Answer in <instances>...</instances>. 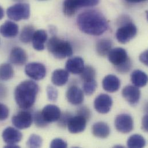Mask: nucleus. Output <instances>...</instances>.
<instances>
[{"label":"nucleus","mask_w":148,"mask_h":148,"mask_svg":"<svg viewBox=\"0 0 148 148\" xmlns=\"http://www.w3.org/2000/svg\"><path fill=\"white\" fill-rule=\"evenodd\" d=\"M79 29L84 33L93 36H100L108 28L105 16L96 10H88L80 13L77 18Z\"/></svg>","instance_id":"f257e3e1"},{"label":"nucleus","mask_w":148,"mask_h":148,"mask_svg":"<svg viewBox=\"0 0 148 148\" xmlns=\"http://www.w3.org/2000/svg\"><path fill=\"white\" fill-rule=\"evenodd\" d=\"M39 90L38 85L34 81L26 80L21 82L14 90V99L18 106L24 110L32 107Z\"/></svg>","instance_id":"f03ea898"},{"label":"nucleus","mask_w":148,"mask_h":148,"mask_svg":"<svg viewBox=\"0 0 148 148\" xmlns=\"http://www.w3.org/2000/svg\"><path fill=\"white\" fill-rule=\"evenodd\" d=\"M47 49L49 52L57 59H64L73 55V49L71 44L57 36H53L49 39Z\"/></svg>","instance_id":"7ed1b4c3"},{"label":"nucleus","mask_w":148,"mask_h":148,"mask_svg":"<svg viewBox=\"0 0 148 148\" xmlns=\"http://www.w3.org/2000/svg\"><path fill=\"white\" fill-rule=\"evenodd\" d=\"M99 2L100 0H64L63 12L66 16L71 17L80 8L95 6Z\"/></svg>","instance_id":"20e7f679"},{"label":"nucleus","mask_w":148,"mask_h":148,"mask_svg":"<svg viewBox=\"0 0 148 148\" xmlns=\"http://www.w3.org/2000/svg\"><path fill=\"white\" fill-rule=\"evenodd\" d=\"M137 34V28L130 21L121 25L116 31V37L119 43L126 44L132 40Z\"/></svg>","instance_id":"39448f33"},{"label":"nucleus","mask_w":148,"mask_h":148,"mask_svg":"<svg viewBox=\"0 0 148 148\" xmlns=\"http://www.w3.org/2000/svg\"><path fill=\"white\" fill-rule=\"evenodd\" d=\"M6 14L10 19L14 21L27 20L30 16V7L27 3H18L9 7Z\"/></svg>","instance_id":"423d86ee"},{"label":"nucleus","mask_w":148,"mask_h":148,"mask_svg":"<svg viewBox=\"0 0 148 148\" xmlns=\"http://www.w3.org/2000/svg\"><path fill=\"white\" fill-rule=\"evenodd\" d=\"M115 126L116 129L121 133H129L134 129L133 118L129 114H120L115 119Z\"/></svg>","instance_id":"0eeeda50"},{"label":"nucleus","mask_w":148,"mask_h":148,"mask_svg":"<svg viewBox=\"0 0 148 148\" xmlns=\"http://www.w3.org/2000/svg\"><path fill=\"white\" fill-rule=\"evenodd\" d=\"M33 116L32 114L27 111H21L12 117L13 125L18 129H26L32 124Z\"/></svg>","instance_id":"6e6552de"},{"label":"nucleus","mask_w":148,"mask_h":148,"mask_svg":"<svg viewBox=\"0 0 148 148\" xmlns=\"http://www.w3.org/2000/svg\"><path fill=\"white\" fill-rule=\"evenodd\" d=\"M25 73L28 77L32 79L39 81L45 77L46 75V68L41 63L31 62L25 66Z\"/></svg>","instance_id":"1a4fd4ad"},{"label":"nucleus","mask_w":148,"mask_h":148,"mask_svg":"<svg viewBox=\"0 0 148 148\" xmlns=\"http://www.w3.org/2000/svg\"><path fill=\"white\" fill-rule=\"evenodd\" d=\"M112 99L107 94H100L94 101V107L99 113L105 114L110 112L112 106Z\"/></svg>","instance_id":"9d476101"},{"label":"nucleus","mask_w":148,"mask_h":148,"mask_svg":"<svg viewBox=\"0 0 148 148\" xmlns=\"http://www.w3.org/2000/svg\"><path fill=\"white\" fill-rule=\"evenodd\" d=\"M108 56L109 61L114 65L115 67L122 65L130 59L126 51L121 47L111 49Z\"/></svg>","instance_id":"9b49d317"},{"label":"nucleus","mask_w":148,"mask_h":148,"mask_svg":"<svg viewBox=\"0 0 148 148\" xmlns=\"http://www.w3.org/2000/svg\"><path fill=\"white\" fill-rule=\"evenodd\" d=\"M40 112L43 119L48 124L58 121L61 115L60 108L53 104L46 106Z\"/></svg>","instance_id":"f8f14e48"},{"label":"nucleus","mask_w":148,"mask_h":148,"mask_svg":"<svg viewBox=\"0 0 148 148\" xmlns=\"http://www.w3.org/2000/svg\"><path fill=\"white\" fill-rule=\"evenodd\" d=\"M87 121L86 119L81 115L72 116L67 124L69 132L73 134H78L84 132L86 128Z\"/></svg>","instance_id":"ddd939ff"},{"label":"nucleus","mask_w":148,"mask_h":148,"mask_svg":"<svg viewBox=\"0 0 148 148\" xmlns=\"http://www.w3.org/2000/svg\"><path fill=\"white\" fill-rule=\"evenodd\" d=\"M122 92L124 99L131 106H134L138 103L141 97V91L138 88L128 85L123 89Z\"/></svg>","instance_id":"4468645a"},{"label":"nucleus","mask_w":148,"mask_h":148,"mask_svg":"<svg viewBox=\"0 0 148 148\" xmlns=\"http://www.w3.org/2000/svg\"><path fill=\"white\" fill-rule=\"evenodd\" d=\"M22 137L21 133L12 127H6L2 134V139L6 144H16L21 140Z\"/></svg>","instance_id":"2eb2a0df"},{"label":"nucleus","mask_w":148,"mask_h":148,"mask_svg":"<svg viewBox=\"0 0 148 148\" xmlns=\"http://www.w3.org/2000/svg\"><path fill=\"white\" fill-rule=\"evenodd\" d=\"M9 61L14 65L22 66L27 61V55L23 49L16 47L12 50L9 56Z\"/></svg>","instance_id":"dca6fc26"},{"label":"nucleus","mask_w":148,"mask_h":148,"mask_svg":"<svg viewBox=\"0 0 148 148\" xmlns=\"http://www.w3.org/2000/svg\"><path fill=\"white\" fill-rule=\"evenodd\" d=\"M102 85L106 91L110 93H114L119 89L121 81L116 75L109 74L104 78L102 81Z\"/></svg>","instance_id":"f3484780"},{"label":"nucleus","mask_w":148,"mask_h":148,"mask_svg":"<svg viewBox=\"0 0 148 148\" xmlns=\"http://www.w3.org/2000/svg\"><path fill=\"white\" fill-rule=\"evenodd\" d=\"M68 101L73 105L81 104L84 99L82 90L77 86H71L66 92Z\"/></svg>","instance_id":"a211bd4d"},{"label":"nucleus","mask_w":148,"mask_h":148,"mask_svg":"<svg viewBox=\"0 0 148 148\" xmlns=\"http://www.w3.org/2000/svg\"><path fill=\"white\" fill-rule=\"evenodd\" d=\"M47 40V34L43 29H39L34 32L32 43L33 47L36 51H42L45 48V43Z\"/></svg>","instance_id":"6ab92c4d"},{"label":"nucleus","mask_w":148,"mask_h":148,"mask_svg":"<svg viewBox=\"0 0 148 148\" xmlns=\"http://www.w3.org/2000/svg\"><path fill=\"white\" fill-rule=\"evenodd\" d=\"M18 33V26L11 21H6L0 26V34L5 38H13Z\"/></svg>","instance_id":"aec40b11"},{"label":"nucleus","mask_w":148,"mask_h":148,"mask_svg":"<svg viewBox=\"0 0 148 148\" xmlns=\"http://www.w3.org/2000/svg\"><path fill=\"white\" fill-rule=\"evenodd\" d=\"M84 67L83 59L78 57L68 60L66 63V71L72 74H80L82 72Z\"/></svg>","instance_id":"412c9836"},{"label":"nucleus","mask_w":148,"mask_h":148,"mask_svg":"<svg viewBox=\"0 0 148 148\" xmlns=\"http://www.w3.org/2000/svg\"><path fill=\"white\" fill-rule=\"evenodd\" d=\"M92 131L94 136L103 139L107 138L110 134L109 126L103 122L95 123L92 126Z\"/></svg>","instance_id":"4be33fe9"},{"label":"nucleus","mask_w":148,"mask_h":148,"mask_svg":"<svg viewBox=\"0 0 148 148\" xmlns=\"http://www.w3.org/2000/svg\"><path fill=\"white\" fill-rule=\"evenodd\" d=\"M69 77V72L64 69H57L51 75V82L58 86H61L66 84Z\"/></svg>","instance_id":"5701e85b"},{"label":"nucleus","mask_w":148,"mask_h":148,"mask_svg":"<svg viewBox=\"0 0 148 148\" xmlns=\"http://www.w3.org/2000/svg\"><path fill=\"white\" fill-rule=\"evenodd\" d=\"M131 80L135 86L144 87L148 83V75L141 70H136L131 74Z\"/></svg>","instance_id":"b1692460"},{"label":"nucleus","mask_w":148,"mask_h":148,"mask_svg":"<svg viewBox=\"0 0 148 148\" xmlns=\"http://www.w3.org/2000/svg\"><path fill=\"white\" fill-rule=\"evenodd\" d=\"M112 42L108 39H102L99 40L96 46L97 53L102 57L108 56V53L112 49Z\"/></svg>","instance_id":"393cba45"},{"label":"nucleus","mask_w":148,"mask_h":148,"mask_svg":"<svg viewBox=\"0 0 148 148\" xmlns=\"http://www.w3.org/2000/svg\"><path fill=\"white\" fill-rule=\"evenodd\" d=\"M127 145L129 148H143L146 145V141L142 136L140 134H134L129 138Z\"/></svg>","instance_id":"a878e982"},{"label":"nucleus","mask_w":148,"mask_h":148,"mask_svg":"<svg viewBox=\"0 0 148 148\" xmlns=\"http://www.w3.org/2000/svg\"><path fill=\"white\" fill-rule=\"evenodd\" d=\"M14 75V71L9 64L0 65V80L8 81L12 78Z\"/></svg>","instance_id":"bb28decb"},{"label":"nucleus","mask_w":148,"mask_h":148,"mask_svg":"<svg viewBox=\"0 0 148 148\" xmlns=\"http://www.w3.org/2000/svg\"><path fill=\"white\" fill-rule=\"evenodd\" d=\"M35 32V29L32 25H27L24 27L21 32L20 38L21 41L24 43H28L32 41L33 35Z\"/></svg>","instance_id":"cd10ccee"},{"label":"nucleus","mask_w":148,"mask_h":148,"mask_svg":"<svg viewBox=\"0 0 148 148\" xmlns=\"http://www.w3.org/2000/svg\"><path fill=\"white\" fill-rule=\"evenodd\" d=\"M80 74L81 79L84 82L95 80L96 78L95 69L91 66H85Z\"/></svg>","instance_id":"c85d7f7f"},{"label":"nucleus","mask_w":148,"mask_h":148,"mask_svg":"<svg viewBox=\"0 0 148 148\" xmlns=\"http://www.w3.org/2000/svg\"><path fill=\"white\" fill-rule=\"evenodd\" d=\"M42 138L39 136L32 134L27 142V146L29 148H40L42 145Z\"/></svg>","instance_id":"c756f323"},{"label":"nucleus","mask_w":148,"mask_h":148,"mask_svg":"<svg viewBox=\"0 0 148 148\" xmlns=\"http://www.w3.org/2000/svg\"><path fill=\"white\" fill-rule=\"evenodd\" d=\"M97 86V82L95 79L91 81L84 82L83 84L84 92L88 96L92 95L95 92Z\"/></svg>","instance_id":"7c9ffc66"},{"label":"nucleus","mask_w":148,"mask_h":148,"mask_svg":"<svg viewBox=\"0 0 148 148\" xmlns=\"http://www.w3.org/2000/svg\"><path fill=\"white\" fill-rule=\"evenodd\" d=\"M47 97L49 100L51 101H56L58 96V92L57 89L53 86L49 85L46 89Z\"/></svg>","instance_id":"2f4dec72"},{"label":"nucleus","mask_w":148,"mask_h":148,"mask_svg":"<svg viewBox=\"0 0 148 148\" xmlns=\"http://www.w3.org/2000/svg\"><path fill=\"white\" fill-rule=\"evenodd\" d=\"M33 119L34 120V122H35V123L36 126L38 127L44 128V127H46L48 125V123H46L45 121V120L43 119L40 111L36 112L35 114L34 118Z\"/></svg>","instance_id":"473e14b6"},{"label":"nucleus","mask_w":148,"mask_h":148,"mask_svg":"<svg viewBox=\"0 0 148 148\" xmlns=\"http://www.w3.org/2000/svg\"><path fill=\"white\" fill-rule=\"evenodd\" d=\"M132 68V62L130 59H129L128 61H127L125 63L122 64L121 66L115 67V69L120 73L122 74H125L126 73H128Z\"/></svg>","instance_id":"72a5a7b5"},{"label":"nucleus","mask_w":148,"mask_h":148,"mask_svg":"<svg viewBox=\"0 0 148 148\" xmlns=\"http://www.w3.org/2000/svg\"><path fill=\"white\" fill-rule=\"evenodd\" d=\"M68 144L66 141L61 138H55L50 144V148H67Z\"/></svg>","instance_id":"f704fd0d"},{"label":"nucleus","mask_w":148,"mask_h":148,"mask_svg":"<svg viewBox=\"0 0 148 148\" xmlns=\"http://www.w3.org/2000/svg\"><path fill=\"white\" fill-rule=\"evenodd\" d=\"M9 114V108L5 104L0 103V121L6 120L8 118Z\"/></svg>","instance_id":"c9c22d12"},{"label":"nucleus","mask_w":148,"mask_h":148,"mask_svg":"<svg viewBox=\"0 0 148 148\" xmlns=\"http://www.w3.org/2000/svg\"><path fill=\"white\" fill-rule=\"evenodd\" d=\"M72 116V115L71 114V113L69 112H65L63 115H61L60 118L58 121L60 126L65 127L66 126H67L68 122Z\"/></svg>","instance_id":"e433bc0d"},{"label":"nucleus","mask_w":148,"mask_h":148,"mask_svg":"<svg viewBox=\"0 0 148 148\" xmlns=\"http://www.w3.org/2000/svg\"><path fill=\"white\" fill-rule=\"evenodd\" d=\"M77 115H79L84 117L85 119H86L88 121L90 118L91 114H90V111L88 107L85 106H82L78 110Z\"/></svg>","instance_id":"4c0bfd02"},{"label":"nucleus","mask_w":148,"mask_h":148,"mask_svg":"<svg viewBox=\"0 0 148 148\" xmlns=\"http://www.w3.org/2000/svg\"><path fill=\"white\" fill-rule=\"evenodd\" d=\"M140 61L145 65L146 66L148 65V50H145L143 53L141 54L140 56Z\"/></svg>","instance_id":"58836bf2"},{"label":"nucleus","mask_w":148,"mask_h":148,"mask_svg":"<svg viewBox=\"0 0 148 148\" xmlns=\"http://www.w3.org/2000/svg\"><path fill=\"white\" fill-rule=\"evenodd\" d=\"M148 115H146L144 116V117L143 118V122H142V125H143V130L147 132L148 130Z\"/></svg>","instance_id":"ea45409f"},{"label":"nucleus","mask_w":148,"mask_h":148,"mask_svg":"<svg viewBox=\"0 0 148 148\" xmlns=\"http://www.w3.org/2000/svg\"><path fill=\"white\" fill-rule=\"evenodd\" d=\"M7 94V89L6 88V87L0 84V99H3L4 97H6Z\"/></svg>","instance_id":"a19ab883"},{"label":"nucleus","mask_w":148,"mask_h":148,"mask_svg":"<svg viewBox=\"0 0 148 148\" xmlns=\"http://www.w3.org/2000/svg\"><path fill=\"white\" fill-rule=\"evenodd\" d=\"M5 148H20L18 145H17L16 144H7V145L4 147Z\"/></svg>","instance_id":"79ce46f5"},{"label":"nucleus","mask_w":148,"mask_h":148,"mask_svg":"<svg viewBox=\"0 0 148 148\" xmlns=\"http://www.w3.org/2000/svg\"><path fill=\"white\" fill-rule=\"evenodd\" d=\"M127 1L131 2V3H139V2H142L144 1H145L147 0H126Z\"/></svg>","instance_id":"37998d69"},{"label":"nucleus","mask_w":148,"mask_h":148,"mask_svg":"<svg viewBox=\"0 0 148 148\" xmlns=\"http://www.w3.org/2000/svg\"><path fill=\"white\" fill-rule=\"evenodd\" d=\"M4 16V11L3 9L0 6V20H1Z\"/></svg>","instance_id":"c03bdc74"},{"label":"nucleus","mask_w":148,"mask_h":148,"mask_svg":"<svg viewBox=\"0 0 148 148\" xmlns=\"http://www.w3.org/2000/svg\"><path fill=\"white\" fill-rule=\"evenodd\" d=\"M14 1H23V0H13Z\"/></svg>","instance_id":"a18cd8bd"},{"label":"nucleus","mask_w":148,"mask_h":148,"mask_svg":"<svg viewBox=\"0 0 148 148\" xmlns=\"http://www.w3.org/2000/svg\"><path fill=\"white\" fill-rule=\"evenodd\" d=\"M39 1H45V0H39Z\"/></svg>","instance_id":"49530a36"}]
</instances>
